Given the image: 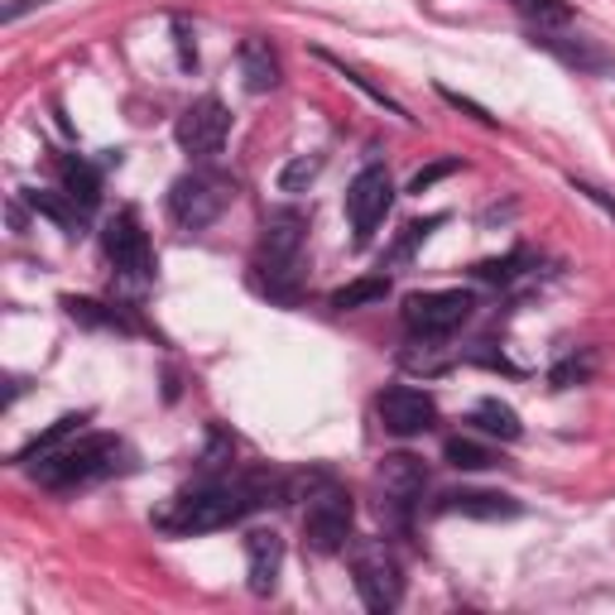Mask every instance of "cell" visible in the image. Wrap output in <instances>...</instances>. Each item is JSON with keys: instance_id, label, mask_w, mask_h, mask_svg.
<instances>
[{"instance_id": "obj_1", "label": "cell", "mask_w": 615, "mask_h": 615, "mask_svg": "<svg viewBox=\"0 0 615 615\" xmlns=\"http://www.w3.org/2000/svg\"><path fill=\"white\" fill-rule=\"evenodd\" d=\"M280 491H284V481H280V476H270V471L217 476V481H207V485H197V491L179 495V501L159 515V529H169V533L226 529V525H236V519H246L250 509H265Z\"/></svg>"}, {"instance_id": "obj_2", "label": "cell", "mask_w": 615, "mask_h": 615, "mask_svg": "<svg viewBox=\"0 0 615 615\" xmlns=\"http://www.w3.org/2000/svg\"><path fill=\"white\" fill-rule=\"evenodd\" d=\"M121 438L111 433H91L77 438V443H58L53 452H44L39 467H34V481L49 485V491H77V485H91L101 476H111L121 467Z\"/></svg>"}, {"instance_id": "obj_3", "label": "cell", "mask_w": 615, "mask_h": 615, "mask_svg": "<svg viewBox=\"0 0 615 615\" xmlns=\"http://www.w3.org/2000/svg\"><path fill=\"white\" fill-rule=\"evenodd\" d=\"M304 231L308 222L298 212H274L260 241V274L274 298H298V280H304Z\"/></svg>"}, {"instance_id": "obj_4", "label": "cell", "mask_w": 615, "mask_h": 615, "mask_svg": "<svg viewBox=\"0 0 615 615\" xmlns=\"http://www.w3.org/2000/svg\"><path fill=\"white\" fill-rule=\"evenodd\" d=\"M352 519H356L352 495L332 481H318V491L308 495V509H304L308 549L312 553H342L346 539H352Z\"/></svg>"}, {"instance_id": "obj_5", "label": "cell", "mask_w": 615, "mask_h": 615, "mask_svg": "<svg viewBox=\"0 0 615 615\" xmlns=\"http://www.w3.org/2000/svg\"><path fill=\"white\" fill-rule=\"evenodd\" d=\"M231 197H236L231 179H217V173H183V179L169 188V212L179 226L202 231L226 212Z\"/></svg>"}, {"instance_id": "obj_6", "label": "cell", "mask_w": 615, "mask_h": 615, "mask_svg": "<svg viewBox=\"0 0 615 615\" xmlns=\"http://www.w3.org/2000/svg\"><path fill=\"white\" fill-rule=\"evenodd\" d=\"M476 298L467 288H433V294H409L404 298V328L423 342H438V336H452L462 322L471 318Z\"/></svg>"}, {"instance_id": "obj_7", "label": "cell", "mask_w": 615, "mask_h": 615, "mask_svg": "<svg viewBox=\"0 0 615 615\" xmlns=\"http://www.w3.org/2000/svg\"><path fill=\"white\" fill-rule=\"evenodd\" d=\"M226 131H231V111H226L217 97L193 101V107L179 115V125H173V135H179V145L188 149L193 159H212V155H222Z\"/></svg>"}, {"instance_id": "obj_8", "label": "cell", "mask_w": 615, "mask_h": 615, "mask_svg": "<svg viewBox=\"0 0 615 615\" xmlns=\"http://www.w3.org/2000/svg\"><path fill=\"white\" fill-rule=\"evenodd\" d=\"M390 202H394V183H390L385 169H361L356 173V183L346 188V217H352V231H356L361 246L376 236V226L385 222Z\"/></svg>"}, {"instance_id": "obj_9", "label": "cell", "mask_w": 615, "mask_h": 615, "mask_svg": "<svg viewBox=\"0 0 615 615\" xmlns=\"http://www.w3.org/2000/svg\"><path fill=\"white\" fill-rule=\"evenodd\" d=\"M356 591H361V601L370 611H394L399 606L404 573L380 543H366V549L356 553Z\"/></svg>"}, {"instance_id": "obj_10", "label": "cell", "mask_w": 615, "mask_h": 615, "mask_svg": "<svg viewBox=\"0 0 615 615\" xmlns=\"http://www.w3.org/2000/svg\"><path fill=\"white\" fill-rule=\"evenodd\" d=\"M101 246H107L111 265L121 274H131V280H149V270H155V255H149V236L140 226V217L135 212H115L107 226H101Z\"/></svg>"}, {"instance_id": "obj_11", "label": "cell", "mask_w": 615, "mask_h": 615, "mask_svg": "<svg viewBox=\"0 0 615 615\" xmlns=\"http://www.w3.org/2000/svg\"><path fill=\"white\" fill-rule=\"evenodd\" d=\"M376 409H380L385 433H394V438H414V433H423V428H433V419H438L433 394H423L414 385H390L380 394Z\"/></svg>"}, {"instance_id": "obj_12", "label": "cell", "mask_w": 615, "mask_h": 615, "mask_svg": "<svg viewBox=\"0 0 615 615\" xmlns=\"http://www.w3.org/2000/svg\"><path fill=\"white\" fill-rule=\"evenodd\" d=\"M246 563H250V591L270 596L280 587V567H284V539L274 529H255L246 533Z\"/></svg>"}, {"instance_id": "obj_13", "label": "cell", "mask_w": 615, "mask_h": 615, "mask_svg": "<svg viewBox=\"0 0 615 615\" xmlns=\"http://www.w3.org/2000/svg\"><path fill=\"white\" fill-rule=\"evenodd\" d=\"M443 515H471V519H515L519 505L509 495H495V491H452L438 501Z\"/></svg>"}, {"instance_id": "obj_14", "label": "cell", "mask_w": 615, "mask_h": 615, "mask_svg": "<svg viewBox=\"0 0 615 615\" xmlns=\"http://www.w3.org/2000/svg\"><path fill=\"white\" fill-rule=\"evenodd\" d=\"M241 77L250 91H274L280 87V58H274L270 39H246L241 44Z\"/></svg>"}, {"instance_id": "obj_15", "label": "cell", "mask_w": 615, "mask_h": 615, "mask_svg": "<svg viewBox=\"0 0 615 615\" xmlns=\"http://www.w3.org/2000/svg\"><path fill=\"white\" fill-rule=\"evenodd\" d=\"M380 491L394 505H409L423 491V467L414 457H385L380 462Z\"/></svg>"}, {"instance_id": "obj_16", "label": "cell", "mask_w": 615, "mask_h": 615, "mask_svg": "<svg viewBox=\"0 0 615 615\" xmlns=\"http://www.w3.org/2000/svg\"><path fill=\"white\" fill-rule=\"evenodd\" d=\"M63 197L77 212H91V207L101 202V179L87 159H63Z\"/></svg>"}, {"instance_id": "obj_17", "label": "cell", "mask_w": 615, "mask_h": 615, "mask_svg": "<svg viewBox=\"0 0 615 615\" xmlns=\"http://www.w3.org/2000/svg\"><path fill=\"white\" fill-rule=\"evenodd\" d=\"M471 423L481 428V433L501 438V443H515V438L525 433V428H519V414L509 409V404H501V399H481V404H476Z\"/></svg>"}, {"instance_id": "obj_18", "label": "cell", "mask_w": 615, "mask_h": 615, "mask_svg": "<svg viewBox=\"0 0 615 615\" xmlns=\"http://www.w3.org/2000/svg\"><path fill=\"white\" fill-rule=\"evenodd\" d=\"M443 457L457 471H485V467H495V452L485 447V443H476V438H447Z\"/></svg>"}, {"instance_id": "obj_19", "label": "cell", "mask_w": 615, "mask_h": 615, "mask_svg": "<svg viewBox=\"0 0 615 615\" xmlns=\"http://www.w3.org/2000/svg\"><path fill=\"white\" fill-rule=\"evenodd\" d=\"M380 298H390V280L385 274H376V280H356L346 288H336L332 294V308H366V304H380Z\"/></svg>"}, {"instance_id": "obj_20", "label": "cell", "mask_w": 615, "mask_h": 615, "mask_svg": "<svg viewBox=\"0 0 615 615\" xmlns=\"http://www.w3.org/2000/svg\"><path fill=\"white\" fill-rule=\"evenodd\" d=\"M83 423H87V414H63V419H58V423L49 428V433H39V438H34L29 447H20V452H15V467H20V462H34V457H44V452H53V447L63 443L67 433H77V428H83Z\"/></svg>"}, {"instance_id": "obj_21", "label": "cell", "mask_w": 615, "mask_h": 615, "mask_svg": "<svg viewBox=\"0 0 615 615\" xmlns=\"http://www.w3.org/2000/svg\"><path fill=\"white\" fill-rule=\"evenodd\" d=\"M322 173V159L318 155H298V159H288V164L280 169V193H304L312 179Z\"/></svg>"}, {"instance_id": "obj_22", "label": "cell", "mask_w": 615, "mask_h": 615, "mask_svg": "<svg viewBox=\"0 0 615 615\" xmlns=\"http://www.w3.org/2000/svg\"><path fill=\"white\" fill-rule=\"evenodd\" d=\"M509 5H515L519 15L539 20V25H567V20H573V10H567L563 0H509Z\"/></svg>"}, {"instance_id": "obj_23", "label": "cell", "mask_w": 615, "mask_h": 615, "mask_svg": "<svg viewBox=\"0 0 615 615\" xmlns=\"http://www.w3.org/2000/svg\"><path fill=\"white\" fill-rule=\"evenodd\" d=\"M29 202H34V212H44V217H53V222H58V226H73V222H77V217H83V212H77V207H63V202H58V197H53V193H29Z\"/></svg>"}, {"instance_id": "obj_24", "label": "cell", "mask_w": 615, "mask_h": 615, "mask_svg": "<svg viewBox=\"0 0 615 615\" xmlns=\"http://www.w3.org/2000/svg\"><path fill=\"white\" fill-rule=\"evenodd\" d=\"M457 169H462V159H438V164H428V169H419V173H414L409 193H428L438 179H447V173H457Z\"/></svg>"}, {"instance_id": "obj_25", "label": "cell", "mask_w": 615, "mask_h": 615, "mask_svg": "<svg viewBox=\"0 0 615 615\" xmlns=\"http://www.w3.org/2000/svg\"><path fill=\"white\" fill-rule=\"evenodd\" d=\"M443 97L452 101V107H462V111H471V115H476V121H485V125H495V115H491V111H485V107H476V101H467V97H457V91H447V87H443Z\"/></svg>"}, {"instance_id": "obj_26", "label": "cell", "mask_w": 615, "mask_h": 615, "mask_svg": "<svg viewBox=\"0 0 615 615\" xmlns=\"http://www.w3.org/2000/svg\"><path fill=\"white\" fill-rule=\"evenodd\" d=\"M39 5H49V0H10L5 15H0V20H5V25H15V20L25 15V10H39Z\"/></svg>"}]
</instances>
